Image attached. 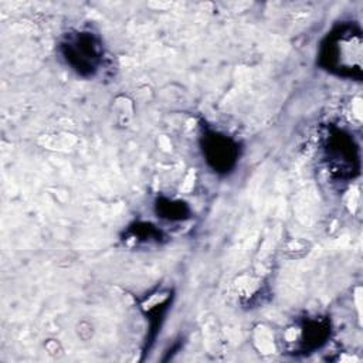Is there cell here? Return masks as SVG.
Returning <instances> with one entry per match:
<instances>
[{
  "instance_id": "6da1fadb",
  "label": "cell",
  "mask_w": 363,
  "mask_h": 363,
  "mask_svg": "<svg viewBox=\"0 0 363 363\" xmlns=\"http://www.w3.org/2000/svg\"><path fill=\"white\" fill-rule=\"evenodd\" d=\"M318 62L336 77L360 79L363 68L360 28L352 23H342L333 27L320 43Z\"/></svg>"
},
{
  "instance_id": "7a4b0ae2",
  "label": "cell",
  "mask_w": 363,
  "mask_h": 363,
  "mask_svg": "<svg viewBox=\"0 0 363 363\" xmlns=\"http://www.w3.org/2000/svg\"><path fill=\"white\" fill-rule=\"evenodd\" d=\"M65 64L81 77H92L102 64L104 48L99 37L91 31L69 33L60 44Z\"/></svg>"
},
{
  "instance_id": "3957f363",
  "label": "cell",
  "mask_w": 363,
  "mask_h": 363,
  "mask_svg": "<svg viewBox=\"0 0 363 363\" xmlns=\"http://www.w3.org/2000/svg\"><path fill=\"white\" fill-rule=\"evenodd\" d=\"M328 170L339 179H353L359 173V149L354 139L343 129L330 126L322 143Z\"/></svg>"
},
{
  "instance_id": "277c9868",
  "label": "cell",
  "mask_w": 363,
  "mask_h": 363,
  "mask_svg": "<svg viewBox=\"0 0 363 363\" xmlns=\"http://www.w3.org/2000/svg\"><path fill=\"white\" fill-rule=\"evenodd\" d=\"M330 336V320L320 315L305 316L282 333V345L289 353L308 354L320 349Z\"/></svg>"
},
{
  "instance_id": "5b68a950",
  "label": "cell",
  "mask_w": 363,
  "mask_h": 363,
  "mask_svg": "<svg viewBox=\"0 0 363 363\" xmlns=\"http://www.w3.org/2000/svg\"><path fill=\"white\" fill-rule=\"evenodd\" d=\"M200 149L207 166L217 174H230L240 160L238 142L214 129L206 128L200 138Z\"/></svg>"
},
{
  "instance_id": "8992f818",
  "label": "cell",
  "mask_w": 363,
  "mask_h": 363,
  "mask_svg": "<svg viewBox=\"0 0 363 363\" xmlns=\"http://www.w3.org/2000/svg\"><path fill=\"white\" fill-rule=\"evenodd\" d=\"M164 240L163 231L150 223H133L123 234V242L128 247H152Z\"/></svg>"
},
{
  "instance_id": "52a82bcc",
  "label": "cell",
  "mask_w": 363,
  "mask_h": 363,
  "mask_svg": "<svg viewBox=\"0 0 363 363\" xmlns=\"http://www.w3.org/2000/svg\"><path fill=\"white\" fill-rule=\"evenodd\" d=\"M170 302L172 292L167 289H157L143 298L140 308L146 315V319L153 330H156L160 326V320L163 319Z\"/></svg>"
},
{
  "instance_id": "ba28073f",
  "label": "cell",
  "mask_w": 363,
  "mask_h": 363,
  "mask_svg": "<svg viewBox=\"0 0 363 363\" xmlns=\"http://www.w3.org/2000/svg\"><path fill=\"white\" fill-rule=\"evenodd\" d=\"M156 214L167 221H183L190 217V208L180 200L169 197H159L155 204Z\"/></svg>"
},
{
  "instance_id": "9c48e42d",
  "label": "cell",
  "mask_w": 363,
  "mask_h": 363,
  "mask_svg": "<svg viewBox=\"0 0 363 363\" xmlns=\"http://www.w3.org/2000/svg\"><path fill=\"white\" fill-rule=\"evenodd\" d=\"M235 286L240 298L242 299H248V298L254 299L259 292V289H262V284H259L258 279L248 278V277H241V279L238 281V284H235Z\"/></svg>"
}]
</instances>
